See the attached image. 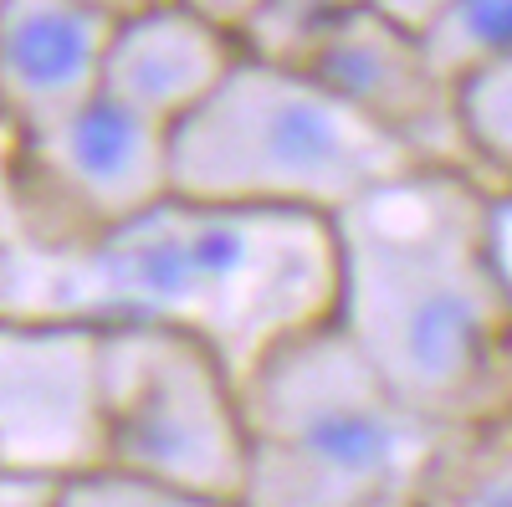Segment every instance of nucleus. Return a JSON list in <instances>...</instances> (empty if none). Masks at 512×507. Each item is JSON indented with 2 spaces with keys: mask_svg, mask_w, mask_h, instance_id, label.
Instances as JSON below:
<instances>
[{
  "mask_svg": "<svg viewBox=\"0 0 512 507\" xmlns=\"http://www.w3.org/2000/svg\"><path fill=\"white\" fill-rule=\"evenodd\" d=\"M487 205V175L420 164L333 216V328L441 431L512 400V308L492 272Z\"/></svg>",
  "mask_w": 512,
  "mask_h": 507,
  "instance_id": "obj_1",
  "label": "nucleus"
},
{
  "mask_svg": "<svg viewBox=\"0 0 512 507\" xmlns=\"http://www.w3.org/2000/svg\"><path fill=\"white\" fill-rule=\"evenodd\" d=\"M62 308L98 323H159L216 349L241 379L287 338L333 323V221L169 195L62 262Z\"/></svg>",
  "mask_w": 512,
  "mask_h": 507,
  "instance_id": "obj_2",
  "label": "nucleus"
},
{
  "mask_svg": "<svg viewBox=\"0 0 512 507\" xmlns=\"http://www.w3.org/2000/svg\"><path fill=\"white\" fill-rule=\"evenodd\" d=\"M175 195L333 221L420 159L297 62L251 57L175 134Z\"/></svg>",
  "mask_w": 512,
  "mask_h": 507,
  "instance_id": "obj_3",
  "label": "nucleus"
},
{
  "mask_svg": "<svg viewBox=\"0 0 512 507\" xmlns=\"http://www.w3.org/2000/svg\"><path fill=\"white\" fill-rule=\"evenodd\" d=\"M251 467L241 507H364L410 497L441 426L405 410L333 323L241 379Z\"/></svg>",
  "mask_w": 512,
  "mask_h": 507,
  "instance_id": "obj_4",
  "label": "nucleus"
},
{
  "mask_svg": "<svg viewBox=\"0 0 512 507\" xmlns=\"http://www.w3.org/2000/svg\"><path fill=\"white\" fill-rule=\"evenodd\" d=\"M103 431V472L200 502L246 497L251 431L241 374L190 333L103 323Z\"/></svg>",
  "mask_w": 512,
  "mask_h": 507,
  "instance_id": "obj_5",
  "label": "nucleus"
},
{
  "mask_svg": "<svg viewBox=\"0 0 512 507\" xmlns=\"http://www.w3.org/2000/svg\"><path fill=\"white\" fill-rule=\"evenodd\" d=\"M103 323L0 318V472L67 487L103 472Z\"/></svg>",
  "mask_w": 512,
  "mask_h": 507,
  "instance_id": "obj_6",
  "label": "nucleus"
},
{
  "mask_svg": "<svg viewBox=\"0 0 512 507\" xmlns=\"http://www.w3.org/2000/svg\"><path fill=\"white\" fill-rule=\"evenodd\" d=\"M297 67H308L344 103L374 118L384 134H395L420 164L477 169L456 118V88L431 67L420 36L400 31L379 11H354L333 21Z\"/></svg>",
  "mask_w": 512,
  "mask_h": 507,
  "instance_id": "obj_7",
  "label": "nucleus"
},
{
  "mask_svg": "<svg viewBox=\"0 0 512 507\" xmlns=\"http://www.w3.org/2000/svg\"><path fill=\"white\" fill-rule=\"evenodd\" d=\"M21 159L62 210L82 216V236L113 231L175 195L169 129L93 98L41 134L21 139Z\"/></svg>",
  "mask_w": 512,
  "mask_h": 507,
  "instance_id": "obj_8",
  "label": "nucleus"
},
{
  "mask_svg": "<svg viewBox=\"0 0 512 507\" xmlns=\"http://www.w3.org/2000/svg\"><path fill=\"white\" fill-rule=\"evenodd\" d=\"M113 26L98 0H0V113L21 139L103 93Z\"/></svg>",
  "mask_w": 512,
  "mask_h": 507,
  "instance_id": "obj_9",
  "label": "nucleus"
},
{
  "mask_svg": "<svg viewBox=\"0 0 512 507\" xmlns=\"http://www.w3.org/2000/svg\"><path fill=\"white\" fill-rule=\"evenodd\" d=\"M241 41L190 11L185 0L128 11L113 26L103 62V98L175 134L241 62Z\"/></svg>",
  "mask_w": 512,
  "mask_h": 507,
  "instance_id": "obj_10",
  "label": "nucleus"
},
{
  "mask_svg": "<svg viewBox=\"0 0 512 507\" xmlns=\"http://www.w3.org/2000/svg\"><path fill=\"white\" fill-rule=\"evenodd\" d=\"M410 507H512V400L441 431Z\"/></svg>",
  "mask_w": 512,
  "mask_h": 507,
  "instance_id": "obj_11",
  "label": "nucleus"
},
{
  "mask_svg": "<svg viewBox=\"0 0 512 507\" xmlns=\"http://www.w3.org/2000/svg\"><path fill=\"white\" fill-rule=\"evenodd\" d=\"M420 47L451 88H461L512 57V0H451V11L420 36Z\"/></svg>",
  "mask_w": 512,
  "mask_h": 507,
  "instance_id": "obj_12",
  "label": "nucleus"
},
{
  "mask_svg": "<svg viewBox=\"0 0 512 507\" xmlns=\"http://www.w3.org/2000/svg\"><path fill=\"white\" fill-rule=\"evenodd\" d=\"M456 118L466 149L492 185H512V57L456 88Z\"/></svg>",
  "mask_w": 512,
  "mask_h": 507,
  "instance_id": "obj_13",
  "label": "nucleus"
},
{
  "mask_svg": "<svg viewBox=\"0 0 512 507\" xmlns=\"http://www.w3.org/2000/svg\"><path fill=\"white\" fill-rule=\"evenodd\" d=\"M354 11H369V0H272L256 16V26L241 36V47L251 57H272V62H303L308 47Z\"/></svg>",
  "mask_w": 512,
  "mask_h": 507,
  "instance_id": "obj_14",
  "label": "nucleus"
},
{
  "mask_svg": "<svg viewBox=\"0 0 512 507\" xmlns=\"http://www.w3.org/2000/svg\"><path fill=\"white\" fill-rule=\"evenodd\" d=\"M52 507H241V502H200V497H180V492H164L118 472H93L57 487Z\"/></svg>",
  "mask_w": 512,
  "mask_h": 507,
  "instance_id": "obj_15",
  "label": "nucleus"
},
{
  "mask_svg": "<svg viewBox=\"0 0 512 507\" xmlns=\"http://www.w3.org/2000/svg\"><path fill=\"white\" fill-rule=\"evenodd\" d=\"M487 251H492V272L497 287L512 308V185H492V205H487Z\"/></svg>",
  "mask_w": 512,
  "mask_h": 507,
  "instance_id": "obj_16",
  "label": "nucleus"
},
{
  "mask_svg": "<svg viewBox=\"0 0 512 507\" xmlns=\"http://www.w3.org/2000/svg\"><path fill=\"white\" fill-rule=\"evenodd\" d=\"M369 11H379L384 21H395L400 31L410 36H425L446 11H451V0H369Z\"/></svg>",
  "mask_w": 512,
  "mask_h": 507,
  "instance_id": "obj_17",
  "label": "nucleus"
},
{
  "mask_svg": "<svg viewBox=\"0 0 512 507\" xmlns=\"http://www.w3.org/2000/svg\"><path fill=\"white\" fill-rule=\"evenodd\" d=\"M185 6L190 11H200L205 21H216L221 31H231L236 41L256 26V16H262L267 6H272V0H185Z\"/></svg>",
  "mask_w": 512,
  "mask_h": 507,
  "instance_id": "obj_18",
  "label": "nucleus"
},
{
  "mask_svg": "<svg viewBox=\"0 0 512 507\" xmlns=\"http://www.w3.org/2000/svg\"><path fill=\"white\" fill-rule=\"evenodd\" d=\"M52 502H57L52 482H31V477L0 472V507H52Z\"/></svg>",
  "mask_w": 512,
  "mask_h": 507,
  "instance_id": "obj_19",
  "label": "nucleus"
},
{
  "mask_svg": "<svg viewBox=\"0 0 512 507\" xmlns=\"http://www.w3.org/2000/svg\"><path fill=\"white\" fill-rule=\"evenodd\" d=\"M98 6H108L113 16H128V11H144V6H159V0H98Z\"/></svg>",
  "mask_w": 512,
  "mask_h": 507,
  "instance_id": "obj_20",
  "label": "nucleus"
},
{
  "mask_svg": "<svg viewBox=\"0 0 512 507\" xmlns=\"http://www.w3.org/2000/svg\"><path fill=\"white\" fill-rule=\"evenodd\" d=\"M364 507H410V497H379V502H364Z\"/></svg>",
  "mask_w": 512,
  "mask_h": 507,
  "instance_id": "obj_21",
  "label": "nucleus"
}]
</instances>
